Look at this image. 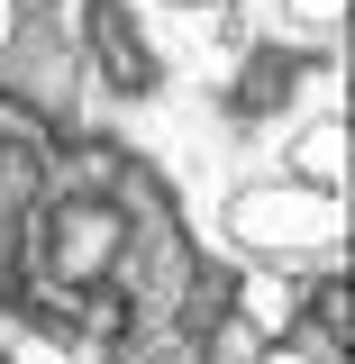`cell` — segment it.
<instances>
[{
    "mask_svg": "<svg viewBox=\"0 0 355 364\" xmlns=\"http://www.w3.org/2000/svg\"><path fill=\"white\" fill-rule=\"evenodd\" d=\"M91 46H100V73L119 91H146L155 82V55L137 46V18L119 9V0H91Z\"/></svg>",
    "mask_w": 355,
    "mask_h": 364,
    "instance_id": "cell-1",
    "label": "cell"
},
{
    "mask_svg": "<svg viewBox=\"0 0 355 364\" xmlns=\"http://www.w3.org/2000/svg\"><path fill=\"white\" fill-rule=\"evenodd\" d=\"M292 73H301V55H255L246 82H237V109H273V100L292 91Z\"/></svg>",
    "mask_w": 355,
    "mask_h": 364,
    "instance_id": "cell-2",
    "label": "cell"
}]
</instances>
